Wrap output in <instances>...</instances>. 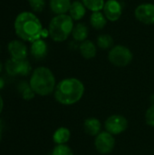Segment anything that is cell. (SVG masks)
Wrapping results in <instances>:
<instances>
[{"instance_id": "obj_25", "label": "cell", "mask_w": 154, "mask_h": 155, "mask_svg": "<svg viewBox=\"0 0 154 155\" xmlns=\"http://www.w3.org/2000/svg\"><path fill=\"white\" fill-rule=\"evenodd\" d=\"M145 122L149 126L154 127V104H151L149 108L146 110Z\"/></svg>"}, {"instance_id": "obj_4", "label": "cell", "mask_w": 154, "mask_h": 155, "mask_svg": "<svg viewBox=\"0 0 154 155\" xmlns=\"http://www.w3.org/2000/svg\"><path fill=\"white\" fill-rule=\"evenodd\" d=\"M74 25L72 17L67 15H54L48 25V33L50 38L57 43L64 42L72 35Z\"/></svg>"}, {"instance_id": "obj_26", "label": "cell", "mask_w": 154, "mask_h": 155, "mask_svg": "<svg viewBox=\"0 0 154 155\" xmlns=\"http://www.w3.org/2000/svg\"><path fill=\"white\" fill-rule=\"evenodd\" d=\"M3 108H4V100H3L2 96L0 95V114L3 111Z\"/></svg>"}, {"instance_id": "obj_11", "label": "cell", "mask_w": 154, "mask_h": 155, "mask_svg": "<svg viewBox=\"0 0 154 155\" xmlns=\"http://www.w3.org/2000/svg\"><path fill=\"white\" fill-rule=\"evenodd\" d=\"M7 51L10 58L15 60H24L26 59L28 49L24 41L19 39L12 40L7 45Z\"/></svg>"}, {"instance_id": "obj_23", "label": "cell", "mask_w": 154, "mask_h": 155, "mask_svg": "<svg viewBox=\"0 0 154 155\" xmlns=\"http://www.w3.org/2000/svg\"><path fill=\"white\" fill-rule=\"evenodd\" d=\"M49 155H74V152L67 144H61L55 145Z\"/></svg>"}, {"instance_id": "obj_30", "label": "cell", "mask_w": 154, "mask_h": 155, "mask_svg": "<svg viewBox=\"0 0 154 155\" xmlns=\"http://www.w3.org/2000/svg\"><path fill=\"white\" fill-rule=\"evenodd\" d=\"M2 70H3V64H2L1 61H0V74H1V72H2Z\"/></svg>"}, {"instance_id": "obj_15", "label": "cell", "mask_w": 154, "mask_h": 155, "mask_svg": "<svg viewBox=\"0 0 154 155\" xmlns=\"http://www.w3.org/2000/svg\"><path fill=\"white\" fill-rule=\"evenodd\" d=\"M86 11L87 9L84 6V5L82 3V1L74 0L72 2L68 15L72 17L74 21H80L84 17Z\"/></svg>"}, {"instance_id": "obj_31", "label": "cell", "mask_w": 154, "mask_h": 155, "mask_svg": "<svg viewBox=\"0 0 154 155\" xmlns=\"http://www.w3.org/2000/svg\"><path fill=\"white\" fill-rule=\"evenodd\" d=\"M1 138H2V132H0V141H1Z\"/></svg>"}, {"instance_id": "obj_19", "label": "cell", "mask_w": 154, "mask_h": 155, "mask_svg": "<svg viewBox=\"0 0 154 155\" xmlns=\"http://www.w3.org/2000/svg\"><path fill=\"white\" fill-rule=\"evenodd\" d=\"M88 34H89V30L87 25L84 23H77L74 27V30L72 32V36L75 42L82 43L87 40Z\"/></svg>"}, {"instance_id": "obj_27", "label": "cell", "mask_w": 154, "mask_h": 155, "mask_svg": "<svg viewBox=\"0 0 154 155\" xmlns=\"http://www.w3.org/2000/svg\"><path fill=\"white\" fill-rule=\"evenodd\" d=\"M5 87V80L3 79V77L0 76V90H2Z\"/></svg>"}, {"instance_id": "obj_13", "label": "cell", "mask_w": 154, "mask_h": 155, "mask_svg": "<svg viewBox=\"0 0 154 155\" xmlns=\"http://www.w3.org/2000/svg\"><path fill=\"white\" fill-rule=\"evenodd\" d=\"M83 126L85 134L93 137H96L101 132H103V124L101 121L96 117L86 118L84 121Z\"/></svg>"}, {"instance_id": "obj_22", "label": "cell", "mask_w": 154, "mask_h": 155, "mask_svg": "<svg viewBox=\"0 0 154 155\" xmlns=\"http://www.w3.org/2000/svg\"><path fill=\"white\" fill-rule=\"evenodd\" d=\"M82 3L84 5L86 9L93 12L103 11L105 1L104 0H81Z\"/></svg>"}, {"instance_id": "obj_9", "label": "cell", "mask_w": 154, "mask_h": 155, "mask_svg": "<svg viewBox=\"0 0 154 155\" xmlns=\"http://www.w3.org/2000/svg\"><path fill=\"white\" fill-rule=\"evenodd\" d=\"M135 18L144 25L154 24V4L143 3L139 5L134 10Z\"/></svg>"}, {"instance_id": "obj_7", "label": "cell", "mask_w": 154, "mask_h": 155, "mask_svg": "<svg viewBox=\"0 0 154 155\" xmlns=\"http://www.w3.org/2000/svg\"><path fill=\"white\" fill-rule=\"evenodd\" d=\"M116 141L115 137L106 131L101 132L96 137H94L95 150L103 155L111 153L115 148Z\"/></svg>"}, {"instance_id": "obj_33", "label": "cell", "mask_w": 154, "mask_h": 155, "mask_svg": "<svg viewBox=\"0 0 154 155\" xmlns=\"http://www.w3.org/2000/svg\"><path fill=\"white\" fill-rule=\"evenodd\" d=\"M0 52H1V45H0Z\"/></svg>"}, {"instance_id": "obj_20", "label": "cell", "mask_w": 154, "mask_h": 155, "mask_svg": "<svg viewBox=\"0 0 154 155\" xmlns=\"http://www.w3.org/2000/svg\"><path fill=\"white\" fill-rule=\"evenodd\" d=\"M17 90H18V93L21 94L22 98L25 101H30L34 99V96L36 95L34 92L33 91V89L31 88L29 82H26V81L20 82L17 84Z\"/></svg>"}, {"instance_id": "obj_1", "label": "cell", "mask_w": 154, "mask_h": 155, "mask_svg": "<svg viewBox=\"0 0 154 155\" xmlns=\"http://www.w3.org/2000/svg\"><path fill=\"white\" fill-rule=\"evenodd\" d=\"M15 35L24 42L33 43L43 38L44 28L35 14L24 11L19 13L14 22ZM44 39V38H43Z\"/></svg>"}, {"instance_id": "obj_3", "label": "cell", "mask_w": 154, "mask_h": 155, "mask_svg": "<svg viewBox=\"0 0 154 155\" xmlns=\"http://www.w3.org/2000/svg\"><path fill=\"white\" fill-rule=\"evenodd\" d=\"M29 84L34 94L39 96H48L54 94L57 84L54 73L45 66L36 67L31 73Z\"/></svg>"}, {"instance_id": "obj_2", "label": "cell", "mask_w": 154, "mask_h": 155, "mask_svg": "<svg viewBox=\"0 0 154 155\" xmlns=\"http://www.w3.org/2000/svg\"><path fill=\"white\" fill-rule=\"evenodd\" d=\"M85 86L84 83L75 77H67L57 83L54 96L55 101L65 106L79 103L84 97Z\"/></svg>"}, {"instance_id": "obj_17", "label": "cell", "mask_w": 154, "mask_h": 155, "mask_svg": "<svg viewBox=\"0 0 154 155\" xmlns=\"http://www.w3.org/2000/svg\"><path fill=\"white\" fill-rule=\"evenodd\" d=\"M71 139V132L67 127L61 126L57 128L53 134V141L56 145L67 144Z\"/></svg>"}, {"instance_id": "obj_14", "label": "cell", "mask_w": 154, "mask_h": 155, "mask_svg": "<svg viewBox=\"0 0 154 155\" xmlns=\"http://www.w3.org/2000/svg\"><path fill=\"white\" fill-rule=\"evenodd\" d=\"M79 52L84 59L90 60L95 57L97 54V46L92 40L87 39L80 43Z\"/></svg>"}, {"instance_id": "obj_28", "label": "cell", "mask_w": 154, "mask_h": 155, "mask_svg": "<svg viewBox=\"0 0 154 155\" xmlns=\"http://www.w3.org/2000/svg\"><path fill=\"white\" fill-rule=\"evenodd\" d=\"M3 127H4V124H3V121L0 119V132L3 131Z\"/></svg>"}, {"instance_id": "obj_32", "label": "cell", "mask_w": 154, "mask_h": 155, "mask_svg": "<svg viewBox=\"0 0 154 155\" xmlns=\"http://www.w3.org/2000/svg\"><path fill=\"white\" fill-rule=\"evenodd\" d=\"M119 1H121V2H122V1H124V0H119Z\"/></svg>"}, {"instance_id": "obj_12", "label": "cell", "mask_w": 154, "mask_h": 155, "mask_svg": "<svg viewBox=\"0 0 154 155\" xmlns=\"http://www.w3.org/2000/svg\"><path fill=\"white\" fill-rule=\"evenodd\" d=\"M47 53H48V46L46 42L43 38H40L31 43L30 54L34 59L36 60L44 59L47 55Z\"/></svg>"}, {"instance_id": "obj_21", "label": "cell", "mask_w": 154, "mask_h": 155, "mask_svg": "<svg viewBox=\"0 0 154 155\" xmlns=\"http://www.w3.org/2000/svg\"><path fill=\"white\" fill-rule=\"evenodd\" d=\"M113 43H114L113 38L112 37V35H110L108 34H102V35H98V37L96 39L97 46L103 50L111 49L113 46Z\"/></svg>"}, {"instance_id": "obj_6", "label": "cell", "mask_w": 154, "mask_h": 155, "mask_svg": "<svg viewBox=\"0 0 154 155\" xmlns=\"http://www.w3.org/2000/svg\"><path fill=\"white\" fill-rule=\"evenodd\" d=\"M129 123L125 116L122 114H112L104 122L105 131L113 136L120 135L128 128Z\"/></svg>"}, {"instance_id": "obj_8", "label": "cell", "mask_w": 154, "mask_h": 155, "mask_svg": "<svg viewBox=\"0 0 154 155\" xmlns=\"http://www.w3.org/2000/svg\"><path fill=\"white\" fill-rule=\"evenodd\" d=\"M5 68L7 74L11 76H16V75L26 76L31 72H33L31 64L27 59L15 60L9 58L5 64Z\"/></svg>"}, {"instance_id": "obj_18", "label": "cell", "mask_w": 154, "mask_h": 155, "mask_svg": "<svg viewBox=\"0 0 154 155\" xmlns=\"http://www.w3.org/2000/svg\"><path fill=\"white\" fill-rule=\"evenodd\" d=\"M107 18L102 11L93 12L90 15V25L95 30H102L107 24Z\"/></svg>"}, {"instance_id": "obj_5", "label": "cell", "mask_w": 154, "mask_h": 155, "mask_svg": "<svg viewBox=\"0 0 154 155\" xmlns=\"http://www.w3.org/2000/svg\"><path fill=\"white\" fill-rule=\"evenodd\" d=\"M133 59L131 49L123 45H113L108 53L109 62L116 67H125L129 65Z\"/></svg>"}, {"instance_id": "obj_29", "label": "cell", "mask_w": 154, "mask_h": 155, "mask_svg": "<svg viewBox=\"0 0 154 155\" xmlns=\"http://www.w3.org/2000/svg\"><path fill=\"white\" fill-rule=\"evenodd\" d=\"M151 104H154V94L151 96Z\"/></svg>"}, {"instance_id": "obj_16", "label": "cell", "mask_w": 154, "mask_h": 155, "mask_svg": "<svg viewBox=\"0 0 154 155\" xmlns=\"http://www.w3.org/2000/svg\"><path fill=\"white\" fill-rule=\"evenodd\" d=\"M71 5V0H49L50 9L55 15L68 13Z\"/></svg>"}, {"instance_id": "obj_24", "label": "cell", "mask_w": 154, "mask_h": 155, "mask_svg": "<svg viewBox=\"0 0 154 155\" xmlns=\"http://www.w3.org/2000/svg\"><path fill=\"white\" fill-rule=\"evenodd\" d=\"M27 2L34 13H41L45 7V0H27Z\"/></svg>"}, {"instance_id": "obj_10", "label": "cell", "mask_w": 154, "mask_h": 155, "mask_svg": "<svg viewBox=\"0 0 154 155\" xmlns=\"http://www.w3.org/2000/svg\"><path fill=\"white\" fill-rule=\"evenodd\" d=\"M123 5L119 0H107L105 1L103 13L108 21L116 22L123 15Z\"/></svg>"}]
</instances>
